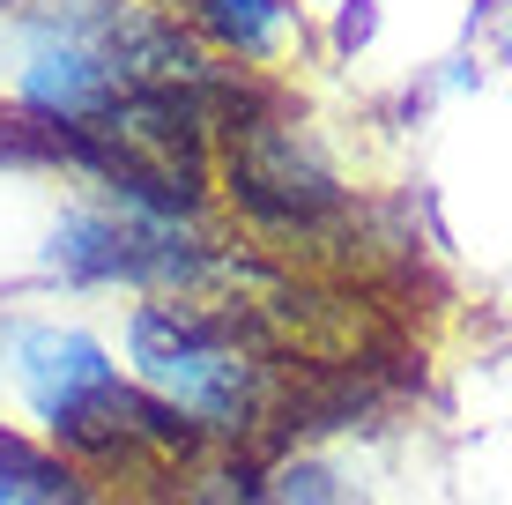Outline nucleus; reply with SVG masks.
I'll use <instances>...</instances> for the list:
<instances>
[{
  "label": "nucleus",
  "mask_w": 512,
  "mask_h": 505,
  "mask_svg": "<svg viewBox=\"0 0 512 505\" xmlns=\"http://www.w3.org/2000/svg\"><path fill=\"white\" fill-rule=\"evenodd\" d=\"M505 60H512V15H505Z\"/></svg>",
  "instance_id": "obj_11"
},
{
  "label": "nucleus",
  "mask_w": 512,
  "mask_h": 505,
  "mask_svg": "<svg viewBox=\"0 0 512 505\" xmlns=\"http://www.w3.org/2000/svg\"><path fill=\"white\" fill-rule=\"evenodd\" d=\"M268 505H364V483L327 454H282L268 468Z\"/></svg>",
  "instance_id": "obj_6"
},
{
  "label": "nucleus",
  "mask_w": 512,
  "mask_h": 505,
  "mask_svg": "<svg viewBox=\"0 0 512 505\" xmlns=\"http://www.w3.org/2000/svg\"><path fill=\"white\" fill-rule=\"evenodd\" d=\"M372 38V0H349V15H342V45H364Z\"/></svg>",
  "instance_id": "obj_9"
},
{
  "label": "nucleus",
  "mask_w": 512,
  "mask_h": 505,
  "mask_svg": "<svg viewBox=\"0 0 512 505\" xmlns=\"http://www.w3.org/2000/svg\"><path fill=\"white\" fill-rule=\"evenodd\" d=\"M223 186H231L238 216L253 223V231H268V238L327 231L349 208V194H342V179H334V164L320 156V142H312L297 119L268 112V104H253L245 119L223 127Z\"/></svg>",
  "instance_id": "obj_5"
},
{
  "label": "nucleus",
  "mask_w": 512,
  "mask_h": 505,
  "mask_svg": "<svg viewBox=\"0 0 512 505\" xmlns=\"http://www.w3.org/2000/svg\"><path fill=\"white\" fill-rule=\"evenodd\" d=\"M127 372L201 446H253V431L282 409L268 342L238 305L141 298L127 312Z\"/></svg>",
  "instance_id": "obj_3"
},
{
  "label": "nucleus",
  "mask_w": 512,
  "mask_h": 505,
  "mask_svg": "<svg viewBox=\"0 0 512 505\" xmlns=\"http://www.w3.org/2000/svg\"><path fill=\"white\" fill-rule=\"evenodd\" d=\"M193 8H201V23L231 52H245V60H268L282 45V23H290L282 0H193Z\"/></svg>",
  "instance_id": "obj_8"
},
{
  "label": "nucleus",
  "mask_w": 512,
  "mask_h": 505,
  "mask_svg": "<svg viewBox=\"0 0 512 505\" xmlns=\"http://www.w3.org/2000/svg\"><path fill=\"white\" fill-rule=\"evenodd\" d=\"M30 446H38V439H30V431H15V424H0V476H8V468H15V461H23V454H30Z\"/></svg>",
  "instance_id": "obj_10"
},
{
  "label": "nucleus",
  "mask_w": 512,
  "mask_h": 505,
  "mask_svg": "<svg viewBox=\"0 0 512 505\" xmlns=\"http://www.w3.org/2000/svg\"><path fill=\"white\" fill-rule=\"evenodd\" d=\"M0 394L23 409L30 439L45 454L90 468L134 461H201L208 446L179 416H164L134 387L127 357L82 320L52 312H0Z\"/></svg>",
  "instance_id": "obj_1"
},
{
  "label": "nucleus",
  "mask_w": 512,
  "mask_h": 505,
  "mask_svg": "<svg viewBox=\"0 0 512 505\" xmlns=\"http://www.w3.org/2000/svg\"><path fill=\"white\" fill-rule=\"evenodd\" d=\"M0 505H97V491H90V476H82L75 461L30 446V454L0 476Z\"/></svg>",
  "instance_id": "obj_7"
},
{
  "label": "nucleus",
  "mask_w": 512,
  "mask_h": 505,
  "mask_svg": "<svg viewBox=\"0 0 512 505\" xmlns=\"http://www.w3.org/2000/svg\"><path fill=\"white\" fill-rule=\"evenodd\" d=\"M216 67L149 0H45L23 23L15 97L45 127H90L141 90H201Z\"/></svg>",
  "instance_id": "obj_2"
},
{
  "label": "nucleus",
  "mask_w": 512,
  "mask_h": 505,
  "mask_svg": "<svg viewBox=\"0 0 512 505\" xmlns=\"http://www.w3.org/2000/svg\"><path fill=\"white\" fill-rule=\"evenodd\" d=\"M45 275L67 290H134V298H201L223 275V253L201 223L134 216L112 201H75L45 231Z\"/></svg>",
  "instance_id": "obj_4"
}]
</instances>
